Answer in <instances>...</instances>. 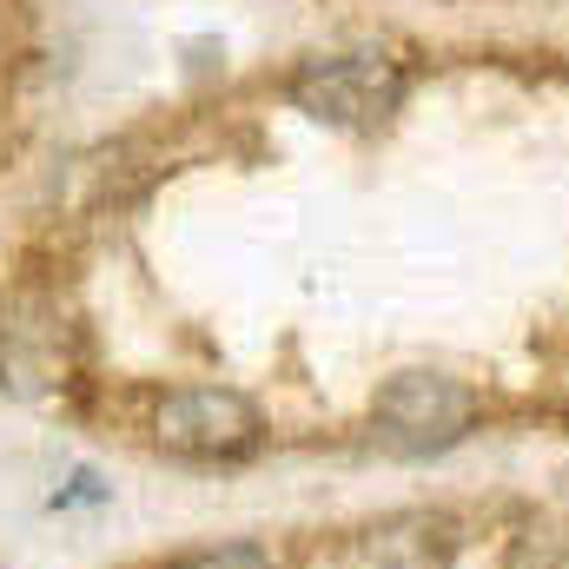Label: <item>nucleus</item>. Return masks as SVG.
<instances>
[{"label":"nucleus","mask_w":569,"mask_h":569,"mask_svg":"<svg viewBox=\"0 0 569 569\" xmlns=\"http://www.w3.org/2000/svg\"><path fill=\"white\" fill-rule=\"evenodd\" d=\"M477 391L470 385H457V378H443V371H398L385 391H378V405H371V425L378 437L391 443V450H405V457H430V450H450L463 430L477 425Z\"/></svg>","instance_id":"nucleus-2"},{"label":"nucleus","mask_w":569,"mask_h":569,"mask_svg":"<svg viewBox=\"0 0 569 569\" xmlns=\"http://www.w3.org/2000/svg\"><path fill=\"white\" fill-rule=\"evenodd\" d=\"M152 437H159V450H172V457L226 463V457H246V450L259 443V411H252L239 391L192 385V391H172V398L152 411Z\"/></svg>","instance_id":"nucleus-3"},{"label":"nucleus","mask_w":569,"mask_h":569,"mask_svg":"<svg viewBox=\"0 0 569 569\" xmlns=\"http://www.w3.org/2000/svg\"><path fill=\"white\" fill-rule=\"evenodd\" d=\"M291 107L325 127H385L405 107V67L385 53H331L291 73Z\"/></svg>","instance_id":"nucleus-1"},{"label":"nucleus","mask_w":569,"mask_h":569,"mask_svg":"<svg viewBox=\"0 0 569 569\" xmlns=\"http://www.w3.org/2000/svg\"><path fill=\"white\" fill-rule=\"evenodd\" d=\"M172 569H272V557L259 543H219V550H192L179 557Z\"/></svg>","instance_id":"nucleus-4"}]
</instances>
